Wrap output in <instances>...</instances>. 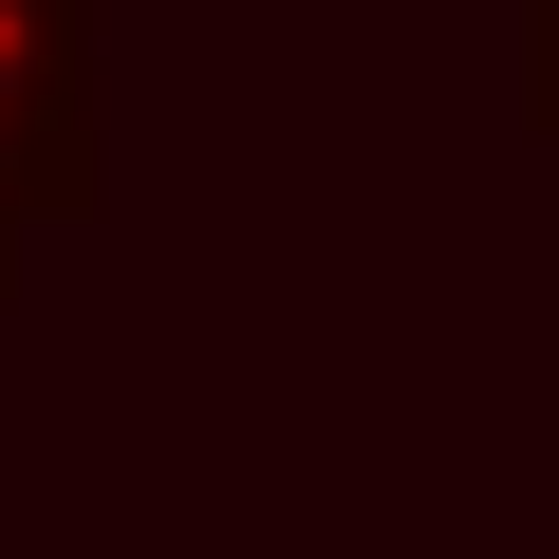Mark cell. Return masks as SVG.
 Instances as JSON below:
<instances>
[{"mask_svg": "<svg viewBox=\"0 0 559 559\" xmlns=\"http://www.w3.org/2000/svg\"><path fill=\"white\" fill-rule=\"evenodd\" d=\"M522 131H559V0H522Z\"/></svg>", "mask_w": 559, "mask_h": 559, "instance_id": "7a4b0ae2", "label": "cell"}, {"mask_svg": "<svg viewBox=\"0 0 559 559\" xmlns=\"http://www.w3.org/2000/svg\"><path fill=\"white\" fill-rule=\"evenodd\" d=\"M112 0H0V242L112 205Z\"/></svg>", "mask_w": 559, "mask_h": 559, "instance_id": "6da1fadb", "label": "cell"}]
</instances>
